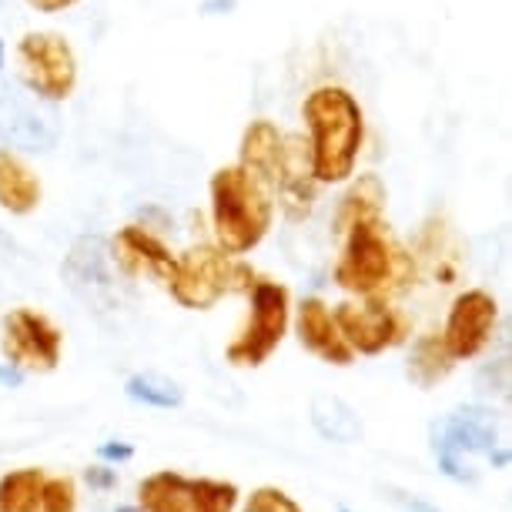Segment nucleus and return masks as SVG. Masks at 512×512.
<instances>
[{
    "mask_svg": "<svg viewBox=\"0 0 512 512\" xmlns=\"http://www.w3.org/2000/svg\"><path fill=\"white\" fill-rule=\"evenodd\" d=\"M302 121L308 128V164L318 185L349 181L365 144V114L359 98L338 84L315 88L302 104Z\"/></svg>",
    "mask_w": 512,
    "mask_h": 512,
    "instance_id": "obj_1",
    "label": "nucleus"
},
{
    "mask_svg": "<svg viewBox=\"0 0 512 512\" xmlns=\"http://www.w3.org/2000/svg\"><path fill=\"white\" fill-rule=\"evenodd\" d=\"M211 195V228H215L218 248L231 258L255 251L272 231L275 201L255 175L241 164H225L208 181Z\"/></svg>",
    "mask_w": 512,
    "mask_h": 512,
    "instance_id": "obj_2",
    "label": "nucleus"
},
{
    "mask_svg": "<svg viewBox=\"0 0 512 512\" xmlns=\"http://www.w3.org/2000/svg\"><path fill=\"white\" fill-rule=\"evenodd\" d=\"M409 268V258L395 248V241L385 231L382 218L359 221L345 231L342 255L335 262V285L352 295H379L385 285L399 282Z\"/></svg>",
    "mask_w": 512,
    "mask_h": 512,
    "instance_id": "obj_3",
    "label": "nucleus"
},
{
    "mask_svg": "<svg viewBox=\"0 0 512 512\" xmlns=\"http://www.w3.org/2000/svg\"><path fill=\"white\" fill-rule=\"evenodd\" d=\"M255 282V272L248 265L235 262L221 248L211 245H195L185 255H178L175 278H171L168 292L181 308L191 312H208L215 308L225 295L248 292Z\"/></svg>",
    "mask_w": 512,
    "mask_h": 512,
    "instance_id": "obj_4",
    "label": "nucleus"
},
{
    "mask_svg": "<svg viewBox=\"0 0 512 512\" xmlns=\"http://www.w3.org/2000/svg\"><path fill=\"white\" fill-rule=\"evenodd\" d=\"M21 84L44 104H61L77 91V54L64 34L27 31L17 44Z\"/></svg>",
    "mask_w": 512,
    "mask_h": 512,
    "instance_id": "obj_5",
    "label": "nucleus"
},
{
    "mask_svg": "<svg viewBox=\"0 0 512 512\" xmlns=\"http://www.w3.org/2000/svg\"><path fill=\"white\" fill-rule=\"evenodd\" d=\"M251 315L235 342L225 349V359L238 369H258L272 359L288 332V288L268 278H255L248 288Z\"/></svg>",
    "mask_w": 512,
    "mask_h": 512,
    "instance_id": "obj_6",
    "label": "nucleus"
},
{
    "mask_svg": "<svg viewBox=\"0 0 512 512\" xmlns=\"http://www.w3.org/2000/svg\"><path fill=\"white\" fill-rule=\"evenodd\" d=\"M61 345V328L34 308H14L4 315L0 352L17 372H54L61 362Z\"/></svg>",
    "mask_w": 512,
    "mask_h": 512,
    "instance_id": "obj_7",
    "label": "nucleus"
},
{
    "mask_svg": "<svg viewBox=\"0 0 512 512\" xmlns=\"http://www.w3.org/2000/svg\"><path fill=\"white\" fill-rule=\"evenodd\" d=\"M332 315L349 349L359 355H382L409 335V322L375 295H365V302H342Z\"/></svg>",
    "mask_w": 512,
    "mask_h": 512,
    "instance_id": "obj_8",
    "label": "nucleus"
},
{
    "mask_svg": "<svg viewBox=\"0 0 512 512\" xmlns=\"http://www.w3.org/2000/svg\"><path fill=\"white\" fill-rule=\"evenodd\" d=\"M496 318H499V305L489 292H482V288L462 292L456 302H452L446 328H442V335H439L449 352V359L452 362L476 359V355L489 345Z\"/></svg>",
    "mask_w": 512,
    "mask_h": 512,
    "instance_id": "obj_9",
    "label": "nucleus"
},
{
    "mask_svg": "<svg viewBox=\"0 0 512 512\" xmlns=\"http://www.w3.org/2000/svg\"><path fill=\"white\" fill-rule=\"evenodd\" d=\"M439 456V466L452 479H472L466 466V452H492L496 449V419L486 409H466L456 412L436 429L432 442Z\"/></svg>",
    "mask_w": 512,
    "mask_h": 512,
    "instance_id": "obj_10",
    "label": "nucleus"
},
{
    "mask_svg": "<svg viewBox=\"0 0 512 512\" xmlns=\"http://www.w3.org/2000/svg\"><path fill=\"white\" fill-rule=\"evenodd\" d=\"M64 282L71 285L74 295H81L88 305L108 302L114 292L111 275V248L101 235H81L71 245L61 268Z\"/></svg>",
    "mask_w": 512,
    "mask_h": 512,
    "instance_id": "obj_11",
    "label": "nucleus"
},
{
    "mask_svg": "<svg viewBox=\"0 0 512 512\" xmlns=\"http://www.w3.org/2000/svg\"><path fill=\"white\" fill-rule=\"evenodd\" d=\"M111 262L128 275L144 272L164 285H171L178 255H171V248L148 225H124L111 241Z\"/></svg>",
    "mask_w": 512,
    "mask_h": 512,
    "instance_id": "obj_12",
    "label": "nucleus"
},
{
    "mask_svg": "<svg viewBox=\"0 0 512 512\" xmlns=\"http://www.w3.org/2000/svg\"><path fill=\"white\" fill-rule=\"evenodd\" d=\"M285 154H288V144H285V134L278 131L275 121L268 118H255L241 134V144H238V164L255 175L262 185L275 191L282 185V175H285Z\"/></svg>",
    "mask_w": 512,
    "mask_h": 512,
    "instance_id": "obj_13",
    "label": "nucleus"
},
{
    "mask_svg": "<svg viewBox=\"0 0 512 512\" xmlns=\"http://www.w3.org/2000/svg\"><path fill=\"white\" fill-rule=\"evenodd\" d=\"M0 138L17 151H51L61 131L51 114H44L21 94H4L0 98Z\"/></svg>",
    "mask_w": 512,
    "mask_h": 512,
    "instance_id": "obj_14",
    "label": "nucleus"
},
{
    "mask_svg": "<svg viewBox=\"0 0 512 512\" xmlns=\"http://www.w3.org/2000/svg\"><path fill=\"white\" fill-rule=\"evenodd\" d=\"M295 328H298V338H302L305 349L318 355L322 362L342 365V369L352 365L355 352L349 349V342L342 338V332H338L332 308H328L322 298H305V302L298 305Z\"/></svg>",
    "mask_w": 512,
    "mask_h": 512,
    "instance_id": "obj_15",
    "label": "nucleus"
},
{
    "mask_svg": "<svg viewBox=\"0 0 512 512\" xmlns=\"http://www.w3.org/2000/svg\"><path fill=\"white\" fill-rule=\"evenodd\" d=\"M41 198H44L41 178L17 158L14 148H0V208L24 218L37 211Z\"/></svg>",
    "mask_w": 512,
    "mask_h": 512,
    "instance_id": "obj_16",
    "label": "nucleus"
},
{
    "mask_svg": "<svg viewBox=\"0 0 512 512\" xmlns=\"http://www.w3.org/2000/svg\"><path fill=\"white\" fill-rule=\"evenodd\" d=\"M385 201H389V195H385V185L379 175H359V181H352L349 191L342 195V201H338L335 208V231L338 235H345L352 225H359V221H375L382 218L385 211Z\"/></svg>",
    "mask_w": 512,
    "mask_h": 512,
    "instance_id": "obj_17",
    "label": "nucleus"
},
{
    "mask_svg": "<svg viewBox=\"0 0 512 512\" xmlns=\"http://www.w3.org/2000/svg\"><path fill=\"white\" fill-rule=\"evenodd\" d=\"M312 425L318 429V436L342 442V446L362 439V419L355 415L352 405H345L335 395H322V399L312 402Z\"/></svg>",
    "mask_w": 512,
    "mask_h": 512,
    "instance_id": "obj_18",
    "label": "nucleus"
},
{
    "mask_svg": "<svg viewBox=\"0 0 512 512\" xmlns=\"http://www.w3.org/2000/svg\"><path fill=\"white\" fill-rule=\"evenodd\" d=\"M144 512H191V479L178 472H154L141 482Z\"/></svg>",
    "mask_w": 512,
    "mask_h": 512,
    "instance_id": "obj_19",
    "label": "nucleus"
},
{
    "mask_svg": "<svg viewBox=\"0 0 512 512\" xmlns=\"http://www.w3.org/2000/svg\"><path fill=\"white\" fill-rule=\"evenodd\" d=\"M41 469H17L0 479V512H41Z\"/></svg>",
    "mask_w": 512,
    "mask_h": 512,
    "instance_id": "obj_20",
    "label": "nucleus"
},
{
    "mask_svg": "<svg viewBox=\"0 0 512 512\" xmlns=\"http://www.w3.org/2000/svg\"><path fill=\"white\" fill-rule=\"evenodd\" d=\"M452 362L449 359V352H446V345H442V338L439 335H425L415 342V349H412V362H409V379L412 382H419V385H436L442 382L446 375L452 372Z\"/></svg>",
    "mask_w": 512,
    "mask_h": 512,
    "instance_id": "obj_21",
    "label": "nucleus"
},
{
    "mask_svg": "<svg viewBox=\"0 0 512 512\" xmlns=\"http://www.w3.org/2000/svg\"><path fill=\"white\" fill-rule=\"evenodd\" d=\"M124 392H128L134 402L151 405V409H178V405L185 402L181 385L175 379H168V375H158V372L131 375L128 385H124Z\"/></svg>",
    "mask_w": 512,
    "mask_h": 512,
    "instance_id": "obj_22",
    "label": "nucleus"
},
{
    "mask_svg": "<svg viewBox=\"0 0 512 512\" xmlns=\"http://www.w3.org/2000/svg\"><path fill=\"white\" fill-rule=\"evenodd\" d=\"M238 506L235 482L191 479V512H231Z\"/></svg>",
    "mask_w": 512,
    "mask_h": 512,
    "instance_id": "obj_23",
    "label": "nucleus"
},
{
    "mask_svg": "<svg viewBox=\"0 0 512 512\" xmlns=\"http://www.w3.org/2000/svg\"><path fill=\"white\" fill-rule=\"evenodd\" d=\"M41 512H77V489L67 476L44 479L41 486Z\"/></svg>",
    "mask_w": 512,
    "mask_h": 512,
    "instance_id": "obj_24",
    "label": "nucleus"
},
{
    "mask_svg": "<svg viewBox=\"0 0 512 512\" xmlns=\"http://www.w3.org/2000/svg\"><path fill=\"white\" fill-rule=\"evenodd\" d=\"M245 512H302V509H298V502L292 496H285L282 489L265 486L248 499Z\"/></svg>",
    "mask_w": 512,
    "mask_h": 512,
    "instance_id": "obj_25",
    "label": "nucleus"
},
{
    "mask_svg": "<svg viewBox=\"0 0 512 512\" xmlns=\"http://www.w3.org/2000/svg\"><path fill=\"white\" fill-rule=\"evenodd\" d=\"M27 7H34V11L41 14H61V11H71V7H77L81 0H24Z\"/></svg>",
    "mask_w": 512,
    "mask_h": 512,
    "instance_id": "obj_26",
    "label": "nucleus"
},
{
    "mask_svg": "<svg viewBox=\"0 0 512 512\" xmlns=\"http://www.w3.org/2000/svg\"><path fill=\"white\" fill-rule=\"evenodd\" d=\"M238 0H205L201 4V14L205 17H225V14H235Z\"/></svg>",
    "mask_w": 512,
    "mask_h": 512,
    "instance_id": "obj_27",
    "label": "nucleus"
},
{
    "mask_svg": "<svg viewBox=\"0 0 512 512\" xmlns=\"http://www.w3.org/2000/svg\"><path fill=\"white\" fill-rule=\"evenodd\" d=\"M134 456V449L131 446H114V442H108V446H101V459H111V462H124V459H131Z\"/></svg>",
    "mask_w": 512,
    "mask_h": 512,
    "instance_id": "obj_28",
    "label": "nucleus"
},
{
    "mask_svg": "<svg viewBox=\"0 0 512 512\" xmlns=\"http://www.w3.org/2000/svg\"><path fill=\"white\" fill-rule=\"evenodd\" d=\"M88 482L91 486L108 489V486H114V472L111 469H88Z\"/></svg>",
    "mask_w": 512,
    "mask_h": 512,
    "instance_id": "obj_29",
    "label": "nucleus"
},
{
    "mask_svg": "<svg viewBox=\"0 0 512 512\" xmlns=\"http://www.w3.org/2000/svg\"><path fill=\"white\" fill-rule=\"evenodd\" d=\"M0 382H7V385H21V372H17L14 365H7V369H0Z\"/></svg>",
    "mask_w": 512,
    "mask_h": 512,
    "instance_id": "obj_30",
    "label": "nucleus"
},
{
    "mask_svg": "<svg viewBox=\"0 0 512 512\" xmlns=\"http://www.w3.org/2000/svg\"><path fill=\"white\" fill-rule=\"evenodd\" d=\"M409 509H412V512H439V509H432L429 502H419V499H412V502H409Z\"/></svg>",
    "mask_w": 512,
    "mask_h": 512,
    "instance_id": "obj_31",
    "label": "nucleus"
},
{
    "mask_svg": "<svg viewBox=\"0 0 512 512\" xmlns=\"http://www.w3.org/2000/svg\"><path fill=\"white\" fill-rule=\"evenodd\" d=\"M4 57H7V47H4V41H0V74H4Z\"/></svg>",
    "mask_w": 512,
    "mask_h": 512,
    "instance_id": "obj_32",
    "label": "nucleus"
},
{
    "mask_svg": "<svg viewBox=\"0 0 512 512\" xmlns=\"http://www.w3.org/2000/svg\"><path fill=\"white\" fill-rule=\"evenodd\" d=\"M118 512H138V509H131V506H124V509H118Z\"/></svg>",
    "mask_w": 512,
    "mask_h": 512,
    "instance_id": "obj_33",
    "label": "nucleus"
},
{
    "mask_svg": "<svg viewBox=\"0 0 512 512\" xmlns=\"http://www.w3.org/2000/svg\"><path fill=\"white\" fill-rule=\"evenodd\" d=\"M342 512H352V509H342Z\"/></svg>",
    "mask_w": 512,
    "mask_h": 512,
    "instance_id": "obj_34",
    "label": "nucleus"
}]
</instances>
